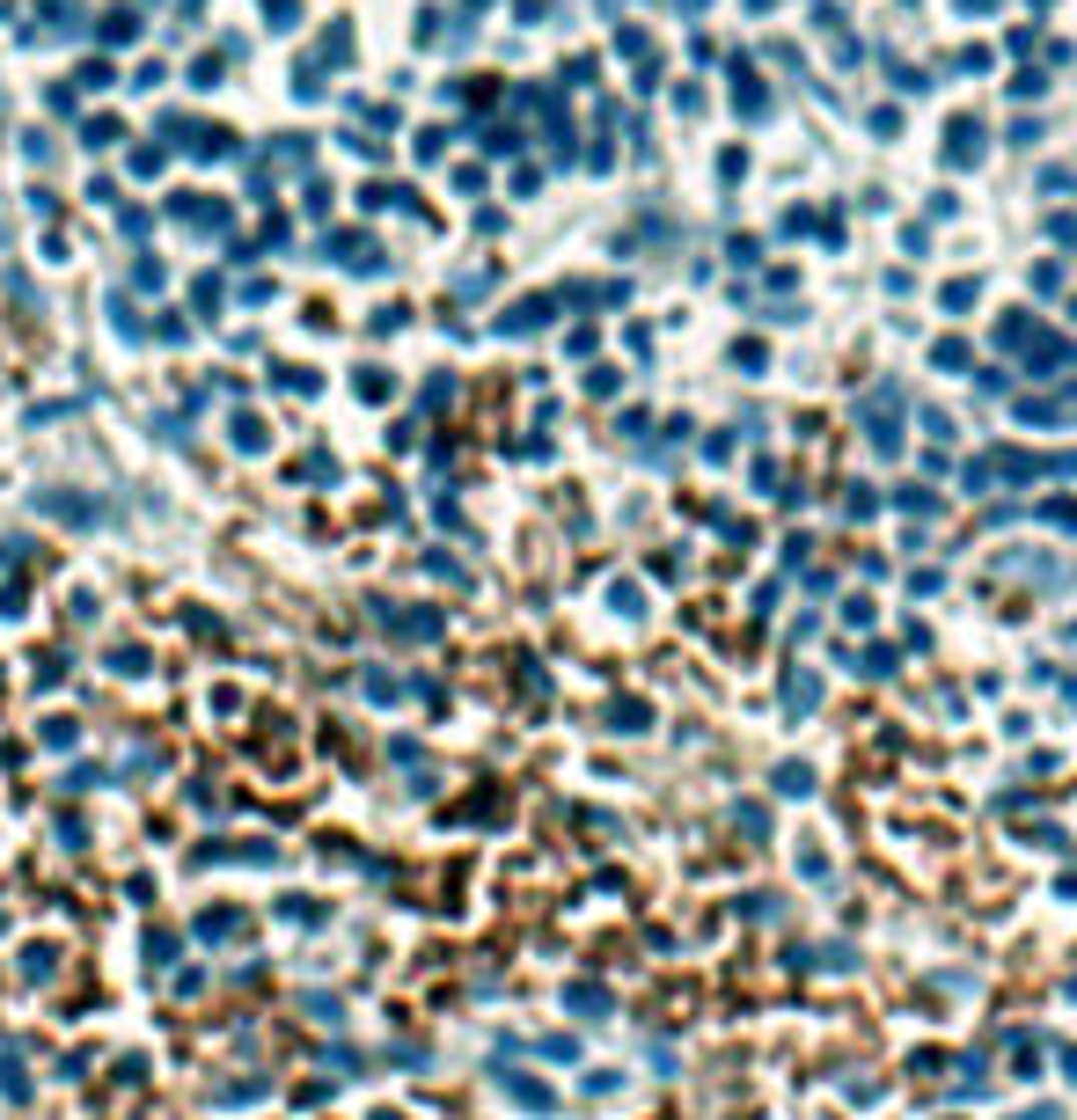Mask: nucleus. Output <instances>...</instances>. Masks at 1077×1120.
<instances>
[{"label": "nucleus", "mask_w": 1077, "mask_h": 1120, "mask_svg": "<svg viewBox=\"0 0 1077 1120\" xmlns=\"http://www.w3.org/2000/svg\"><path fill=\"white\" fill-rule=\"evenodd\" d=\"M565 1003H572V1011H594V1018H601V1011H608V996H601V989H587V982H579V989H572V996H565Z\"/></svg>", "instance_id": "obj_1"}, {"label": "nucleus", "mask_w": 1077, "mask_h": 1120, "mask_svg": "<svg viewBox=\"0 0 1077 1120\" xmlns=\"http://www.w3.org/2000/svg\"><path fill=\"white\" fill-rule=\"evenodd\" d=\"M1019 1120H1063V1113H1056V1106H1034V1113H1019Z\"/></svg>", "instance_id": "obj_2"}, {"label": "nucleus", "mask_w": 1077, "mask_h": 1120, "mask_svg": "<svg viewBox=\"0 0 1077 1120\" xmlns=\"http://www.w3.org/2000/svg\"><path fill=\"white\" fill-rule=\"evenodd\" d=\"M1063 1069H1070V1084H1077V1047H1063Z\"/></svg>", "instance_id": "obj_3"}]
</instances>
